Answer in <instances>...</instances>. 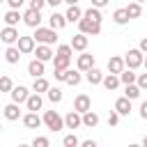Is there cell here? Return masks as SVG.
<instances>
[{"mask_svg": "<svg viewBox=\"0 0 147 147\" xmlns=\"http://www.w3.org/2000/svg\"><path fill=\"white\" fill-rule=\"evenodd\" d=\"M83 147H96V140H80Z\"/></svg>", "mask_w": 147, "mask_h": 147, "instance_id": "cell-47", "label": "cell"}, {"mask_svg": "<svg viewBox=\"0 0 147 147\" xmlns=\"http://www.w3.org/2000/svg\"><path fill=\"white\" fill-rule=\"evenodd\" d=\"M64 2H67V5H78L80 0H64Z\"/></svg>", "mask_w": 147, "mask_h": 147, "instance_id": "cell-49", "label": "cell"}, {"mask_svg": "<svg viewBox=\"0 0 147 147\" xmlns=\"http://www.w3.org/2000/svg\"><path fill=\"white\" fill-rule=\"evenodd\" d=\"M21 119H23V126H25V129H39V126L44 124V119H41L39 113H34V110H28Z\"/></svg>", "mask_w": 147, "mask_h": 147, "instance_id": "cell-9", "label": "cell"}, {"mask_svg": "<svg viewBox=\"0 0 147 147\" xmlns=\"http://www.w3.org/2000/svg\"><path fill=\"white\" fill-rule=\"evenodd\" d=\"M32 37H34L37 44H55L57 41V30H53L51 25L48 28H41L39 25V28H34V34Z\"/></svg>", "mask_w": 147, "mask_h": 147, "instance_id": "cell-1", "label": "cell"}, {"mask_svg": "<svg viewBox=\"0 0 147 147\" xmlns=\"http://www.w3.org/2000/svg\"><path fill=\"white\" fill-rule=\"evenodd\" d=\"M21 51H18V46L14 44V46H7V51H5V60L9 62V64H18V60H21Z\"/></svg>", "mask_w": 147, "mask_h": 147, "instance_id": "cell-24", "label": "cell"}, {"mask_svg": "<svg viewBox=\"0 0 147 147\" xmlns=\"http://www.w3.org/2000/svg\"><path fill=\"white\" fill-rule=\"evenodd\" d=\"M46 96H48V101H51V103H60V101L64 99V92H62L60 87H48Z\"/></svg>", "mask_w": 147, "mask_h": 147, "instance_id": "cell-33", "label": "cell"}, {"mask_svg": "<svg viewBox=\"0 0 147 147\" xmlns=\"http://www.w3.org/2000/svg\"><path fill=\"white\" fill-rule=\"evenodd\" d=\"M46 2H48V5H51V7H57V5H62V2H64V0H46Z\"/></svg>", "mask_w": 147, "mask_h": 147, "instance_id": "cell-48", "label": "cell"}, {"mask_svg": "<svg viewBox=\"0 0 147 147\" xmlns=\"http://www.w3.org/2000/svg\"><path fill=\"white\" fill-rule=\"evenodd\" d=\"M67 23H69V21H67V16H64V14H57V11H53V14L48 16V25H51L53 30H62Z\"/></svg>", "mask_w": 147, "mask_h": 147, "instance_id": "cell-20", "label": "cell"}, {"mask_svg": "<svg viewBox=\"0 0 147 147\" xmlns=\"http://www.w3.org/2000/svg\"><path fill=\"white\" fill-rule=\"evenodd\" d=\"M83 16H85V18H90V21H94V23H101V18H103L99 7H90V9H85V11H83Z\"/></svg>", "mask_w": 147, "mask_h": 147, "instance_id": "cell-34", "label": "cell"}, {"mask_svg": "<svg viewBox=\"0 0 147 147\" xmlns=\"http://www.w3.org/2000/svg\"><path fill=\"white\" fill-rule=\"evenodd\" d=\"M124 87H126V90H124V96H129L131 101H133V99H138V96H140V92H142V90L138 87V83H129V85H124Z\"/></svg>", "mask_w": 147, "mask_h": 147, "instance_id": "cell-35", "label": "cell"}, {"mask_svg": "<svg viewBox=\"0 0 147 147\" xmlns=\"http://www.w3.org/2000/svg\"><path fill=\"white\" fill-rule=\"evenodd\" d=\"M126 69V64H124V57H119V55H113L110 60H108V71L110 74H122Z\"/></svg>", "mask_w": 147, "mask_h": 147, "instance_id": "cell-21", "label": "cell"}, {"mask_svg": "<svg viewBox=\"0 0 147 147\" xmlns=\"http://www.w3.org/2000/svg\"><path fill=\"white\" fill-rule=\"evenodd\" d=\"M23 2H25V0H7L9 9H21V7H23Z\"/></svg>", "mask_w": 147, "mask_h": 147, "instance_id": "cell-43", "label": "cell"}, {"mask_svg": "<svg viewBox=\"0 0 147 147\" xmlns=\"http://www.w3.org/2000/svg\"><path fill=\"white\" fill-rule=\"evenodd\" d=\"M113 108H115L122 117H129V115H131V99H129V96H119Z\"/></svg>", "mask_w": 147, "mask_h": 147, "instance_id": "cell-18", "label": "cell"}, {"mask_svg": "<svg viewBox=\"0 0 147 147\" xmlns=\"http://www.w3.org/2000/svg\"><path fill=\"white\" fill-rule=\"evenodd\" d=\"M94 67V55H90L87 51H83L80 55H78V60H76V69H80L83 74L87 71V69H92Z\"/></svg>", "mask_w": 147, "mask_h": 147, "instance_id": "cell-12", "label": "cell"}, {"mask_svg": "<svg viewBox=\"0 0 147 147\" xmlns=\"http://www.w3.org/2000/svg\"><path fill=\"white\" fill-rule=\"evenodd\" d=\"M138 48H140L142 53H147V37H142V39H140V44H138Z\"/></svg>", "mask_w": 147, "mask_h": 147, "instance_id": "cell-46", "label": "cell"}, {"mask_svg": "<svg viewBox=\"0 0 147 147\" xmlns=\"http://www.w3.org/2000/svg\"><path fill=\"white\" fill-rule=\"evenodd\" d=\"M80 74H83L80 69H76V71H74V69H67V78H64V83H67V85H74V87L80 85V80H83Z\"/></svg>", "mask_w": 147, "mask_h": 147, "instance_id": "cell-26", "label": "cell"}, {"mask_svg": "<svg viewBox=\"0 0 147 147\" xmlns=\"http://www.w3.org/2000/svg\"><path fill=\"white\" fill-rule=\"evenodd\" d=\"M9 96H11V101H16V103H25V99L30 96V90H28L25 85H14L11 92H9Z\"/></svg>", "mask_w": 147, "mask_h": 147, "instance_id": "cell-13", "label": "cell"}, {"mask_svg": "<svg viewBox=\"0 0 147 147\" xmlns=\"http://www.w3.org/2000/svg\"><path fill=\"white\" fill-rule=\"evenodd\" d=\"M69 64H71V57L69 55H60V53L53 55V67L55 69H69Z\"/></svg>", "mask_w": 147, "mask_h": 147, "instance_id": "cell-28", "label": "cell"}, {"mask_svg": "<svg viewBox=\"0 0 147 147\" xmlns=\"http://www.w3.org/2000/svg\"><path fill=\"white\" fill-rule=\"evenodd\" d=\"M124 9H126L129 18H138V16L142 14V5H140V2H136V0H131V2H129V5L124 7Z\"/></svg>", "mask_w": 147, "mask_h": 147, "instance_id": "cell-30", "label": "cell"}, {"mask_svg": "<svg viewBox=\"0 0 147 147\" xmlns=\"http://www.w3.org/2000/svg\"><path fill=\"white\" fill-rule=\"evenodd\" d=\"M113 21L117 23V25H126L131 18H129V14H126V9L124 7H119V9H115V14H113Z\"/></svg>", "mask_w": 147, "mask_h": 147, "instance_id": "cell-31", "label": "cell"}, {"mask_svg": "<svg viewBox=\"0 0 147 147\" xmlns=\"http://www.w3.org/2000/svg\"><path fill=\"white\" fill-rule=\"evenodd\" d=\"M46 5H48L46 0H30V7H32V9H39V11H41Z\"/></svg>", "mask_w": 147, "mask_h": 147, "instance_id": "cell-42", "label": "cell"}, {"mask_svg": "<svg viewBox=\"0 0 147 147\" xmlns=\"http://www.w3.org/2000/svg\"><path fill=\"white\" fill-rule=\"evenodd\" d=\"M96 124H99V115H96L92 108L85 110V113H83V126H85V129H94Z\"/></svg>", "mask_w": 147, "mask_h": 147, "instance_id": "cell-25", "label": "cell"}, {"mask_svg": "<svg viewBox=\"0 0 147 147\" xmlns=\"http://www.w3.org/2000/svg\"><path fill=\"white\" fill-rule=\"evenodd\" d=\"M34 55L39 57V60H44V62H48V60H53V48H51V44H37L34 46Z\"/></svg>", "mask_w": 147, "mask_h": 147, "instance_id": "cell-15", "label": "cell"}, {"mask_svg": "<svg viewBox=\"0 0 147 147\" xmlns=\"http://www.w3.org/2000/svg\"><path fill=\"white\" fill-rule=\"evenodd\" d=\"M0 2H7V0H0Z\"/></svg>", "mask_w": 147, "mask_h": 147, "instance_id": "cell-54", "label": "cell"}, {"mask_svg": "<svg viewBox=\"0 0 147 147\" xmlns=\"http://www.w3.org/2000/svg\"><path fill=\"white\" fill-rule=\"evenodd\" d=\"M78 30L80 32H85L87 37H96L99 32H101V23H94V21H90V18H80L78 21Z\"/></svg>", "mask_w": 147, "mask_h": 147, "instance_id": "cell-4", "label": "cell"}, {"mask_svg": "<svg viewBox=\"0 0 147 147\" xmlns=\"http://www.w3.org/2000/svg\"><path fill=\"white\" fill-rule=\"evenodd\" d=\"M16 46H18V51H21L23 55H30V53H34L37 41H34V37H25V34H21L18 41H16Z\"/></svg>", "mask_w": 147, "mask_h": 147, "instance_id": "cell-7", "label": "cell"}, {"mask_svg": "<svg viewBox=\"0 0 147 147\" xmlns=\"http://www.w3.org/2000/svg\"><path fill=\"white\" fill-rule=\"evenodd\" d=\"M71 48L74 51H78V53H83V51H87V44H90V39H87V34L85 32H78V34H74L71 37Z\"/></svg>", "mask_w": 147, "mask_h": 147, "instance_id": "cell-11", "label": "cell"}, {"mask_svg": "<svg viewBox=\"0 0 147 147\" xmlns=\"http://www.w3.org/2000/svg\"><path fill=\"white\" fill-rule=\"evenodd\" d=\"M18 30L14 28V25H5L2 30H0V41L2 44H7V46H14L16 41H18Z\"/></svg>", "mask_w": 147, "mask_h": 147, "instance_id": "cell-6", "label": "cell"}, {"mask_svg": "<svg viewBox=\"0 0 147 147\" xmlns=\"http://www.w3.org/2000/svg\"><path fill=\"white\" fill-rule=\"evenodd\" d=\"M142 145H145V147H147V136H145V138H142Z\"/></svg>", "mask_w": 147, "mask_h": 147, "instance_id": "cell-51", "label": "cell"}, {"mask_svg": "<svg viewBox=\"0 0 147 147\" xmlns=\"http://www.w3.org/2000/svg\"><path fill=\"white\" fill-rule=\"evenodd\" d=\"M108 2H110V0H92V7H99V9H103Z\"/></svg>", "mask_w": 147, "mask_h": 147, "instance_id": "cell-44", "label": "cell"}, {"mask_svg": "<svg viewBox=\"0 0 147 147\" xmlns=\"http://www.w3.org/2000/svg\"><path fill=\"white\" fill-rule=\"evenodd\" d=\"M101 85H103L108 92L117 90V87L122 85V80H119V74H106V76H103V80H101Z\"/></svg>", "mask_w": 147, "mask_h": 147, "instance_id": "cell-19", "label": "cell"}, {"mask_svg": "<svg viewBox=\"0 0 147 147\" xmlns=\"http://www.w3.org/2000/svg\"><path fill=\"white\" fill-rule=\"evenodd\" d=\"M103 76H106V74H101V69H96V67H92V69L85 71V80H87L90 85H101Z\"/></svg>", "mask_w": 147, "mask_h": 147, "instance_id": "cell-22", "label": "cell"}, {"mask_svg": "<svg viewBox=\"0 0 147 147\" xmlns=\"http://www.w3.org/2000/svg\"><path fill=\"white\" fill-rule=\"evenodd\" d=\"M142 60H145V53H142L140 48H129L126 55H124V64H126L129 69H138V67H142Z\"/></svg>", "mask_w": 147, "mask_h": 147, "instance_id": "cell-3", "label": "cell"}, {"mask_svg": "<svg viewBox=\"0 0 147 147\" xmlns=\"http://www.w3.org/2000/svg\"><path fill=\"white\" fill-rule=\"evenodd\" d=\"M48 87H51V83H48L44 76H37V78H34V83H32V92H39V94L48 92Z\"/></svg>", "mask_w": 147, "mask_h": 147, "instance_id": "cell-29", "label": "cell"}, {"mask_svg": "<svg viewBox=\"0 0 147 147\" xmlns=\"http://www.w3.org/2000/svg\"><path fill=\"white\" fill-rule=\"evenodd\" d=\"M92 108V99L87 96V94H78L76 99H74V110H78L80 115L85 113V110H90Z\"/></svg>", "mask_w": 147, "mask_h": 147, "instance_id": "cell-17", "label": "cell"}, {"mask_svg": "<svg viewBox=\"0 0 147 147\" xmlns=\"http://www.w3.org/2000/svg\"><path fill=\"white\" fill-rule=\"evenodd\" d=\"M64 16H67L69 23H78V21L83 18V9H80L78 5H69V9L64 11Z\"/></svg>", "mask_w": 147, "mask_h": 147, "instance_id": "cell-23", "label": "cell"}, {"mask_svg": "<svg viewBox=\"0 0 147 147\" xmlns=\"http://www.w3.org/2000/svg\"><path fill=\"white\" fill-rule=\"evenodd\" d=\"M140 117H142V119H147V101H142V103H140Z\"/></svg>", "mask_w": 147, "mask_h": 147, "instance_id": "cell-45", "label": "cell"}, {"mask_svg": "<svg viewBox=\"0 0 147 147\" xmlns=\"http://www.w3.org/2000/svg\"><path fill=\"white\" fill-rule=\"evenodd\" d=\"M119 117H122V115L113 108V110L108 113V126H117V124H119Z\"/></svg>", "mask_w": 147, "mask_h": 147, "instance_id": "cell-38", "label": "cell"}, {"mask_svg": "<svg viewBox=\"0 0 147 147\" xmlns=\"http://www.w3.org/2000/svg\"><path fill=\"white\" fill-rule=\"evenodd\" d=\"M136 2H140V5H142V2H147V0H136Z\"/></svg>", "mask_w": 147, "mask_h": 147, "instance_id": "cell-52", "label": "cell"}, {"mask_svg": "<svg viewBox=\"0 0 147 147\" xmlns=\"http://www.w3.org/2000/svg\"><path fill=\"white\" fill-rule=\"evenodd\" d=\"M46 62L44 60H39V57H34V60H30L28 62V74L32 76V78H37V76H44V71H46V67H44Z\"/></svg>", "mask_w": 147, "mask_h": 147, "instance_id": "cell-14", "label": "cell"}, {"mask_svg": "<svg viewBox=\"0 0 147 147\" xmlns=\"http://www.w3.org/2000/svg\"><path fill=\"white\" fill-rule=\"evenodd\" d=\"M136 78H138V74H136V69H124L122 74H119V80H122V85H129V83H136Z\"/></svg>", "mask_w": 147, "mask_h": 147, "instance_id": "cell-32", "label": "cell"}, {"mask_svg": "<svg viewBox=\"0 0 147 147\" xmlns=\"http://www.w3.org/2000/svg\"><path fill=\"white\" fill-rule=\"evenodd\" d=\"M0 133H2V124H0Z\"/></svg>", "mask_w": 147, "mask_h": 147, "instance_id": "cell-53", "label": "cell"}, {"mask_svg": "<svg viewBox=\"0 0 147 147\" xmlns=\"http://www.w3.org/2000/svg\"><path fill=\"white\" fill-rule=\"evenodd\" d=\"M142 67H145V71H147V55H145V60H142Z\"/></svg>", "mask_w": 147, "mask_h": 147, "instance_id": "cell-50", "label": "cell"}, {"mask_svg": "<svg viewBox=\"0 0 147 147\" xmlns=\"http://www.w3.org/2000/svg\"><path fill=\"white\" fill-rule=\"evenodd\" d=\"M23 23H25L28 28H39V25H41V11L28 7V9L23 11Z\"/></svg>", "mask_w": 147, "mask_h": 147, "instance_id": "cell-5", "label": "cell"}, {"mask_svg": "<svg viewBox=\"0 0 147 147\" xmlns=\"http://www.w3.org/2000/svg\"><path fill=\"white\" fill-rule=\"evenodd\" d=\"M21 103H16V101H11V103H7L5 108H2V115H5V119H9V122H16V119H21L23 117V113H21V108H18Z\"/></svg>", "mask_w": 147, "mask_h": 147, "instance_id": "cell-8", "label": "cell"}, {"mask_svg": "<svg viewBox=\"0 0 147 147\" xmlns=\"http://www.w3.org/2000/svg\"><path fill=\"white\" fill-rule=\"evenodd\" d=\"M18 21H23V14H21L18 9H9V11L5 14V23H7V25H14V28H16Z\"/></svg>", "mask_w": 147, "mask_h": 147, "instance_id": "cell-27", "label": "cell"}, {"mask_svg": "<svg viewBox=\"0 0 147 147\" xmlns=\"http://www.w3.org/2000/svg\"><path fill=\"white\" fill-rule=\"evenodd\" d=\"M11 87H14V80L2 74V76H0V92H11Z\"/></svg>", "mask_w": 147, "mask_h": 147, "instance_id": "cell-37", "label": "cell"}, {"mask_svg": "<svg viewBox=\"0 0 147 147\" xmlns=\"http://www.w3.org/2000/svg\"><path fill=\"white\" fill-rule=\"evenodd\" d=\"M62 145H64V147H78V145H80V140H78V136H76V133H69V136H64V138H62Z\"/></svg>", "mask_w": 147, "mask_h": 147, "instance_id": "cell-36", "label": "cell"}, {"mask_svg": "<svg viewBox=\"0 0 147 147\" xmlns=\"http://www.w3.org/2000/svg\"><path fill=\"white\" fill-rule=\"evenodd\" d=\"M83 126V115L78 113V110H69L67 113V117H64V129H80Z\"/></svg>", "mask_w": 147, "mask_h": 147, "instance_id": "cell-10", "label": "cell"}, {"mask_svg": "<svg viewBox=\"0 0 147 147\" xmlns=\"http://www.w3.org/2000/svg\"><path fill=\"white\" fill-rule=\"evenodd\" d=\"M136 83H138V87H140V90L145 92V90H147V71H145V74H138Z\"/></svg>", "mask_w": 147, "mask_h": 147, "instance_id": "cell-41", "label": "cell"}, {"mask_svg": "<svg viewBox=\"0 0 147 147\" xmlns=\"http://www.w3.org/2000/svg\"><path fill=\"white\" fill-rule=\"evenodd\" d=\"M55 53H60V55H69V57H71V55H74V48H71V44H60Z\"/></svg>", "mask_w": 147, "mask_h": 147, "instance_id": "cell-39", "label": "cell"}, {"mask_svg": "<svg viewBox=\"0 0 147 147\" xmlns=\"http://www.w3.org/2000/svg\"><path fill=\"white\" fill-rule=\"evenodd\" d=\"M0 76H2V74H0Z\"/></svg>", "mask_w": 147, "mask_h": 147, "instance_id": "cell-55", "label": "cell"}, {"mask_svg": "<svg viewBox=\"0 0 147 147\" xmlns=\"http://www.w3.org/2000/svg\"><path fill=\"white\" fill-rule=\"evenodd\" d=\"M32 145H34V147H48V145H51V140H48L46 136H37V138L32 140Z\"/></svg>", "mask_w": 147, "mask_h": 147, "instance_id": "cell-40", "label": "cell"}, {"mask_svg": "<svg viewBox=\"0 0 147 147\" xmlns=\"http://www.w3.org/2000/svg\"><path fill=\"white\" fill-rule=\"evenodd\" d=\"M41 119H44L46 129H51V131H62V129H64V117H62L57 110H46Z\"/></svg>", "mask_w": 147, "mask_h": 147, "instance_id": "cell-2", "label": "cell"}, {"mask_svg": "<svg viewBox=\"0 0 147 147\" xmlns=\"http://www.w3.org/2000/svg\"><path fill=\"white\" fill-rule=\"evenodd\" d=\"M41 106H44V99H41V94L39 92H30V96L25 99V108L28 110H41Z\"/></svg>", "mask_w": 147, "mask_h": 147, "instance_id": "cell-16", "label": "cell"}]
</instances>
